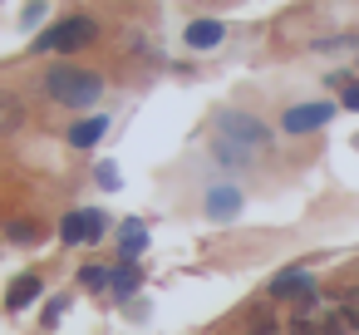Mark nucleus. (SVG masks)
Wrapping results in <instances>:
<instances>
[{"instance_id":"obj_1","label":"nucleus","mask_w":359,"mask_h":335,"mask_svg":"<svg viewBox=\"0 0 359 335\" xmlns=\"http://www.w3.org/2000/svg\"><path fill=\"white\" fill-rule=\"evenodd\" d=\"M266 148V129L251 114H222L217 119V158L226 168H246L256 163V153Z\"/></svg>"},{"instance_id":"obj_2","label":"nucleus","mask_w":359,"mask_h":335,"mask_svg":"<svg viewBox=\"0 0 359 335\" xmlns=\"http://www.w3.org/2000/svg\"><path fill=\"white\" fill-rule=\"evenodd\" d=\"M45 94H50L55 104H65V109H89V104H99L104 79H99L94 70H79V65H55V70L45 74Z\"/></svg>"},{"instance_id":"obj_3","label":"nucleus","mask_w":359,"mask_h":335,"mask_svg":"<svg viewBox=\"0 0 359 335\" xmlns=\"http://www.w3.org/2000/svg\"><path fill=\"white\" fill-rule=\"evenodd\" d=\"M94 35H99V25L89 15H74V20H60L55 30H45L35 40V50H84V45H94Z\"/></svg>"},{"instance_id":"obj_4","label":"nucleus","mask_w":359,"mask_h":335,"mask_svg":"<svg viewBox=\"0 0 359 335\" xmlns=\"http://www.w3.org/2000/svg\"><path fill=\"white\" fill-rule=\"evenodd\" d=\"M104 227H109V217L94 212V207H84V212H69V217L60 222V237H65L69 247H79V242H99Z\"/></svg>"},{"instance_id":"obj_5","label":"nucleus","mask_w":359,"mask_h":335,"mask_svg":"<svg viewBox=\"0 0 359 335\" xmlns=\"http://www.w3.org/2000/svg\"><path fill=\"white\" fill-rule=\"evenodd\" d=\"M334 119V104H295L285 109V133H310V129H325Z\"/></svg>"},{"instance_id":"obj_6","label":"nucleus","mask_w":359,"mask_h":335,"mask_svg":"<svg viewBox=\"0 0 359 335\" xmlns=\"http://www.w3.org/2000/svg\"><path fill=\"white\" fill-rule=\"evenodd\" d=\"M271 296H276V301H310V296H315V276H310V271H280V276L271 281Z\"/></svg>"},{"instance_id":"obj_7","label":"nucleus","mask_w":359,"mask_h":335,"mask_svg":"<svg viewBox=\"0 0 359 335\" xmlns=\"http://www.w3.org/2000/svg\"><path fill=\"white\" fill-rule=\"evenodd\" d=\"M236 212H241V192L236 188H212L207 192V217L222 222V217H236Z\"/></svg>"},{"instance_id":"obj_8","label":"nucleus","mask_w":359,"mask_h":335,"mask_svg":"<svg viewBox=\"0 0 359 335\" xmlns=\"http://www.w3.org/2000/svg\"><path fill=\"white\" fill-rule=\"evenodd\" d=\"M25 124V104L15 99V94H6V89H0V138H6V133H15Z\"/></svg>"},{"instance_id":"obj_9","label":"nucleus","mask_w":359,"mask_h":335,"mask_svg":"<svg viewBox=\"0 0 359 335\" xmlns=\"http://www.w3.org/2000/svg\"><path fill=\"white\" fill-rule=\"evenodd\" d=\"M187 45H192V50L222 45V25H217V20H192V25H187Z\"/></svg>"},{"instance_id":"obj_10","label":"nucleus","mask_w":359,"mask_h":335,"mask_svg":"<svg viewBox=\"0 0 359 335\" xmlns=\"http://www.w3.org/2000/svg\"><path fill=\"white\" fill-rule=\"evenodd\" d=\"M104 133H109V119H84V124L69 129V143H74V148H94Z\"/></svg>"},{"instance_id":"obj_11","label":"nucleus","mask_w":359,"mask_h":335,"mask_svg":"<svg viewBox=\"0 0 359 335\" xmlns=\"http://www.w3.org/2000/svg\"><path fill=\"white\" fill-rule=\"evenodd\" d=\"M35 296H40V276H15V281H11V296H6V306H11V310H25Z\"/></svg>"},{"instance_id":"obj_12","label":"nucleus","mask_w":359,"mask_h":335,"mask_svg":"<svg viewBox=\"0 0 359 335\" xmlns=\"http://www.w3.org/2000/svg\"><path fill=\"white\" fill-rule=\"evenodd\" d=\"M143 242H148V227H143L138 217H133V222H123V232H118V251H123L128 261L143 251Z\"/></svg>"},{"instance_id":"obj_13","label":"nucleus","mask_w":359,"mask_h":335,"mask_svg":"<svg viewBox=\"0 0 359 335\" xmlns=\"http://www.w3.org/2000/svg\"><path fill=\"white\" fill-rule=\"evenodd\" d=\"M109 291H114V296H133V291H138V266H133L128 256H123V266L109 271Z\"/></svg>"},{"instance_id":"obj_14","label":"nucleus","mask_w":359,"mask_h":335,"mask_svg":"<svg viewBox=\"0 0 359 335\" xmlns=\"http://www.w3.org/2000/svg\"><path fill=\"white\" fill-rule=\"evenodd\" d=\"M6 237H11V242H40V222H11Z\"/></svg>"},{"instance_id":"obj_15","label":"nucleus","mask_w":359,"mask_h":335,"mask_svg":"<svg viewBox=\"0 0 359 335\" xmlns=\"http://www.w3.org/2000/svg\"><path fill=\"white\" fill-rule=\"evenodd\" d=\"M79 281H84L89 291H99V286H109V266H84V271H79Z\"/></svg>"},{"instance_id":"obj_16","label":"nucleus","mask_w":359,"mask_h":335,"mask_svg":"<svg viewBox=\"0 0 359 335\" xmlns=\"http://www.w3.org/2000/svg\"><path fill=\"white\" fill-rule=\"evenodd\" d=\"M99 183H104V188H118V168H114V163H99Z\"/></svg>"},{"instance_id":"obj_17","label":"nucleus","mask_w":359,"mask_h":335,"mask_svg":"<svg viewBox=\"0 0 359 335\" xmlns=\"http://www.w3.org/2000/svg\"><path fill=\"white\" fill-rule=\"evenodd\" d=\"M344 109H354V114H359V84H344Z\"/></svg>"},{"instance_id":"obj_18","label":"nucleus","mask_w":359,"mask_h":335,"mask_svg":"<svg viewBox=\"0 0 359 335\" xmlns=\"http://www.w3.org/2000/svg\"><path fill=\"white\" fill-rule=\"evenodd\" d=\"M65 306H69V301H50V310H45V325H55V320H60V310H65Z\"/></svg>"},{"instance_id":"obj_19","label":"nucleus","mask_w":359,"mask_h":335,"mask_svg":"<svg viewBox=\"0 0 359 335\" xmlns=\"http://www.w3.org/2000/svg\"><path fill=\"white\" fill-rule=\"evenodd\" d=\"M339 301H344V306H349V310H354V320H359V291H344V296H339Z\"/></svg>"}]
</instances>
